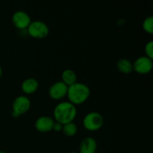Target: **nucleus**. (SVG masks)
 Here are the masks:
<instances>
[{"mask_svg":"<svg viewBox=\"0 0 153 153\" xmlns=\"http://www.w3.org/2000/svg\"><path fill=\"white\" fill-rule=\"evenodd\" d=\"M77 115L76 105L69 101H64L58 103L53 111L54 119L58 123L66 124L73 122Z\"/></svg>","mask_w":153,"mask_h":153,"instance_id":"1","label":"nucleus"},{"mask_svg":"<svg viewBox=\"0 0 153 153\" xmlns=\"http://www.w3.org/2000/svg\"><path fill=\"white\" fill-rule=\"evenodd\" d=\"M91 90L89 87L82 82H76L68 86L67 96L69 102L73 105H80L85 102L90 97Z\"/></svg>","mask_w":153,"mask_h":153,"instance_id":"2","label":"nucleus"},{"mask_svg":"<svg viewBox=\"0 0 153 153\" xmlns=\"http://www.w3.org/2000/svg\"><path fill=\"white\" fill-rule=\"evenodd\" d=\"M28 34L31 37L37 39H43L47 37L49 33V28L47 24L41 20L31 21L27 28Z\"/></svg>","mask_w":153,"mask_h":153,"instance_id":"3","label":"nucleus"},{"mask_svg":"<svg viewBox=\"0 0 153 153\" xmlns=\"http://www.w3.org/2000/svg\"><path fill=\"white\" fill-rule=\"evenodd\" d=\"M104 123L102 115L97 111H91L87 114L83 119V126L87 130L97 131L102 128Z\"/></svg>","mask_w":153,"mask_h":153,"instance_id":"4","label":"nucleus"},{"mask_svg":"<svg viewBox=\"0 0 153 153\" xmlns=\"http://www.w3.org/2000/svg\"><path fill=\"white\" fill-rule=\"evenodd\" d=\"M31 107V101L27 96L19 95L14 99L12 103L13 112L12 114L14 117H18L26 113Z\"/></svg>","mask_w":153,"mask_h":153,"instance_id":"5","label":"nucleus"},{"mask_svg":"<svg viewBox=\"0 0 153 153\" xmlns=\"http://www.w3.org/2000/svg\"><path fill=\"white\" fill-rule=\"evenodd\" d=\"M133 70L139 74H147L152 70L153 67L152 59L146 55L140 56L132 64Z\"/></svg>","mask_w":153,"mask_h":153,"instance_id":"6","label":"nucleus"},{"mask_svg":"<svg viewBox=\"0 0 153 153\" xmlns=\"http://www.w3.org/2000/svg\"><path fill=\"white\" fill-rule=\"evenodd\" d=\"M12 22L18 29H25L31 22V17L27 12L24 10H16L12 15Z\"/></svg>","mask_w":153,"mask_h":153,"instance_id":"7","label":"nucleus"},{"mask_svg":"<svg viewBox=\"0 0 153 153\" xmlns=\"http://www.w3.org/2000/svg\"><path fill=\"white\" fill-rule=\"evenodd\" d=\"M68 86L64 84L62 81L55 82L49 87V96L52 99L55 100H61L67 96Z\"/></svg>","mask_w":153,"mask_h":153,"instance_id":"8","label":"nucleus"},{"mask_svg":"<svg viewBox=\"0 0 153 153\" xmlns=\"http://www.w3.org/2000/svg\"><path fill=\"white\" fill-rule=\"evenodd\" d=\"M55 120L49 116H40L35 120L34 126L40 132H49L53 130Z\"/></svg>","mask_w":153,"mask_h":153,"instance_id":"9","label":"nucleus"},{"mask_svg":"<svg viewBox=\"0 0 153 153\" xmlns=\"http://www.w3.org/2000/svg\"><path fill=\"white\" fill-rule=\"evenodd\" d=\"M97 142L94 137H86L82 139L79 146V153H96Z\"/></svg>","mask_w":153,"mask_h":153,"instance_id":"10","label":"nucleus"},{"mask_svg":"<svg viewBox=\"0 0 153 153\" xmlns=\"http://www.w3.org/2000/svg\"><path fill=\"white\" fill-rule=\"evenodd\" d=\"M39 88V82L36 79L32 77L27 78L21 85V88L22 91L26 94H34L37 91Z\"/></svg>","mask_w":153,"mask_h":153,"instance_id":"11","label":"nucleus"},{"mask_svg":"<svg viewBox=\"0 0 153 153\" xmlns=\"http://www.w3.org/2000/svg\"><path fill=\"white\" fill-rule=\"evenodd\" d=\"M61 81L67 86L77 82V75L72 69H66L61 73Z\"/></svg>","mask_w":153,"mask_h":153,"instance_id":"12","label":"nucleus"},{"mask_svg":"<svg viewBox=\"0 0 153 153\" xmlns=\"http://www.w3.org/2000/svg\"><path fill=\"white\" fill-rule=\"evenodd\" d=\"M117 67L120 72L124 74H128L133 71L132 63L127 58H120L118 60Z\"/></svg>","mask_w":153,"mask_h":153,"instance_id":"13","label":"nucleus"},{"mask_svg":"<svg viewBox=\"0 0 153 153\" xmlns=\"http://www.w3.org/2000/svg\"><path fill=\"white\" fill-rule=\"evenodd\" d=\"M78 127L74 122H70L63 125L62 131L65 135L73 137L77 133Z\"/></svg>","mask_w":153,"mask_h":153,"instance_id":"14","label":"nucleus"},{"mask_svg":"<svg viewBox=\"0 0 153 153\" xmlns=\"http://www.w3.org/2000/svg\"><path fill=\"white\" fill-rule=\"evenodd\" d=\"M143 28L146 32L149 34L153 33V16H149L145 18L143 21Z\"/></svg>","mask_w":153,"mask_h":153,"instance_id":"15","label":"nucleus"},{"mask_svg":"<svg viewBox=\"0 0 153 153\" xmlns=\"http://www.w3.org/2000/svg\"><path fill=\"white\" fill-rule=\"evenodd\" d=\"M146 56L149 57L151 59H153V40H149L146 43L144 47Z\"/></svg>","mask_w":153,"mask_h":153,"instance_id":"16","label":"nucleus"},{"mask_svg":"<svg viewBox=\"0 0 153 153\" xmlns=\"http://www.w3.org/2000/svg\"><path fill=\"white\" fill-rule=\"evenodd\" d=\"M63 128V124L60 123L58 122H55L54 123V126H53V130L56 131H62Z\"/></svg>","mask_w":153,"mask_h":153,"instance_id":"17","label":"nucleus"},{"mask_svg":"<svg viewBox=\"0 0 153 153\" xmlns=\"http://www.w3.org/2000/svg\"><path fill=\"white\" fill-rule=\"evenodd\" d=\"M2 73H3L2 68H1V65H0V79H1V76H2Z\"/></svg>","mask_w":153,"mask_h":153,"instance_id":"18","label":"nucleus"},{"mask_svg":"<svg viewBox=\"0 0 153 153\" xmlns=\"http://www.w3.org/2000/svg\"><path fill=\"white\" fill-rule=\"evenodd\" d=\"M69 153H79V152H74V151H73V152H69Z\"/></svg>","mask_w":153,"mask_h":153,"instance_id":"19","label":"nucleus"},{"mask_svg":"<svg viewBox=\"0 0 153 153\" xmlns=\"http://www.w3.org/2000/svg\"><path fill=\"white\" fill-rule=\"evenodd\" d=\"M0 153H6V152H4V151H2V150H0Z\"/></svg>","mask_w":153,"mask_h":153,"instance_id":"20","label":"nucleus"}]
</instances>
